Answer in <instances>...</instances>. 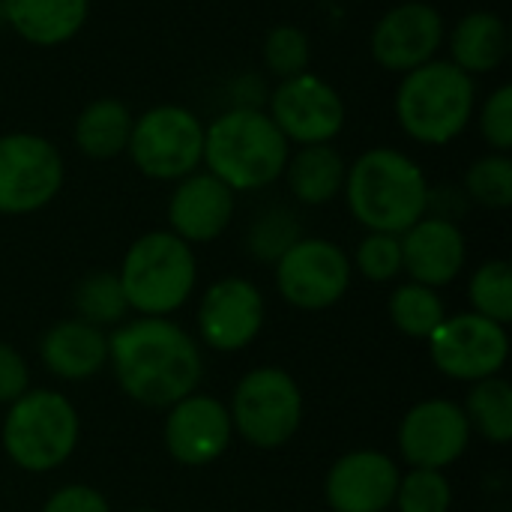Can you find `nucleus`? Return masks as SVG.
I'll use <instances>...</instances> for the list:
<instances>
[{
	"mask_svg": "<svg viewBox=\"0 0 512 512\" xmlns=\"http://www.w3.org/2000/svg\"><path fill=\"white\" fill-rule=\"evenodd\" d=\"M75 309L81 315L78 321H87L93 327L123 321V315L129 312V303L123 294L120 276L108 270H96L84 276L75 288Z\"/></svg>",
	"mask_w": 512,
	"mask_h": 512,
	"instance_id": "27",
	"label": "nucleus"
},
{
	"mask_svg": "<svg viewBox=\"0 0 512 512\" xmlns=\"http://www.w3.org/2000/svg\"><path fill=\"white\" fill-rule=\"evenodd\" d=\"M117 276L129 309L147 318H165L189 300L198 264L186 240L171 231H150L129 246Z\"/></svg>",
	"mask_w": 512,
	"mask_h": 512,
	"instance_id": "5",
	"label": "nucleus"
},
{
	"mask_svg": "<svg viewBox=\"0 0 512 512\" xmlns=\"http://www.w3.org/2000/svg\"><path fill=\"white\" fill-rule=\"evenodd\" d=\"M285 174L294 198L300 204L318 207L333 201L345 189L348 165L333 144H309L300 147L294 156H288Z\"/></svg>",
	"mask_w": 512,
	"mask_h": 512,
	"instance_id": "23",
	"label": "nucleus"
},
{
	"mask_svg": "<svg viewBox=\"0 0 512 512\" xmlns=\"http://www.w3.org/2000/svg\"><path fill=\"white\" fill-rule=\"evenodd\" d=\"M108 360L123 393L147 408H171L192 396L204 375L198 345L165 318H138L108 339Z\"/></svg>",
	"mask_w": 512,
	"mask_h": 512,
	"instance_id": "1",
	"label": "nucleus"
},
{
	"mask_svg": "<svg viewBox=\"0 0 512 512\" xmlns=\"http://www.w3.org/2000/svg\"><path fill=\"white\" fill-rule=\"evenodd\" d=\"M264 324V300L258 288L246 279H222L207 288L198 327L201 339L216 351H240L246 348Z\"/></svg>",
	"mask_w": 512,
	"mask_h": 512,
	"instance_id": "16",
	"label": "nucleus"
},
{
	"mask_svg": "<svg viewBox=\"0 0 512 512\" xmlns=\"http://www.w3.org/2000/svg\"><path fill=\"white\" fill-rule=\"evenodd\" d=\"M63 186L60 150L33 132L0 135V213H36L57 198Z\"/></svg>",
	"mask_w": 512,
	"mask_h": 512,
	"instance_id": "9",
	"label": "nucleus"
},
{
	"mask_svg": "<svg viewBox=\"0 0 512 512\" xmlns=\"http://www.w3.org/2000/svg\"><path fill=\"white\" fill-rule=\"evenodd\" d=\"M468 423L480 429L492 444H510L512 438V387L504 378L477 381L468 396Z\"/></svg>",
	"mask_w": 512,
	"mask_h": 512,
	"instance_id": "25",
	"label": "nucleus"
},
{
	"mask_svg": "<svg viewBox=\"0 0 512 512\" xmlns=\"http://www.w3.org/2000/svg\"><path fill=\"white\" fill-rule=\"evenodd\" d=\"M27 387H30L27 363L21 360L18 351L0 342V405H12L27 393Z\"/></svg>",
	"mask_w": 512,
	"mask_h": 512,
	"instance_id": "35",
	"label": "nucleus"
},
{
	"mask_svg": "<svg viewBox=\"0 0 512 512\" xmlns=\"http://www.w3.org/2000/svg\"><path fill=\"white\" fill-rule=\"evenodd\" d=\"M510 54V30L498 12H468L450 36V63L465 75H486L501 69Z\"/></svg>",
	"mask_w": 512,
	"mask_h": 512,
	"instance_id": "22",
	"label": "nucleus"
},
{
	"mask_svg": "<svg viewBox=\"0 0 512 512\" xmlns=\"http://www.w3.org/2000/svg\"><path fill=\"white\" fill-rule=\"evenodd\" d=\"M468 294H471L477 315L495 324L512 321V270L507 261H486L471 276Z\"/></svg>",
	"mask_w": 512,
	"mask_h": 512,
	"instance_id": "30",
	"label": "nucleus"
},
{
	"mask_svg": "<svg viewBox=\"0 0 512 512\" xmlns=\"http://www.w3.org/2000/svg\"><path fill=\"white\" fill-rule=\"evenodd\" d=\"M39 351L48 372L66 381L93 378L108 363V339L87 321H63L51 327Z\"/></svg>",
	"mask_w": 512,
	"mask_h": 512,
	"instance_id": "21",
	"label": "nucleus"
},
{
	"mask_svg": "<svg viewBox=\"0 0 512 512\" xmlns=\"http://www.w3.org/2000/svg\"><path fill=\"white\" fill-rule=\"evenodd\" d=\"M231 429V414L219 399L192 393L171 405L165 420V447L180 465L201 468L228 450Z\"/></svg>",
	"mask_w": 512,
	"mask_h": 512,
	"instance_id": "15",
	"label": "nucleus"
},
{
	"mask_svg": "<svg viewBox=\"0 0 512 512\" xmlns=\"http://www.w3.org/2000/svg\"><path fill=\"white\" fill-rule=\"evenodd\" d=\"M399 243L402 270H408L414 282L426 288L450 285L462 273L468 258L462 228L453 219L441 216H423L405 234H399Z\"/></svg>",
	"mask_w": 512,
	"mask_h": 512,
	"instance_id": "18",
	"label": "nucleus"
},
{
	"mask_svg": "<svg viewBox=\"0 0 512 512\" xmlns=\"http://www.w3.org/2000/svg\"><path fill=\"white\" fill-rule=\"evenodd\" d=\"M228 414L231 426H237L249 444L276 450L297 435L303 423V396L285 369L264 366L237 384Z\"/></svg>",
	"mask_w": 512,
	"mask_h": 512,
	"instance_id": "8",
	"label": "nucleus"
},
{
	"mask_svg": "<svg viewBox=\"0 0 512 512\" xmlns=\"http://www.w3.org/2000/svg\"><path fill=\"white\" fill-rule=\"evenodd\" d=\"M309 57H312L309 36L294 24H279L264 39V66L282 81L309 72Z\"/></svg>",
	"mask_w": 512,
	"mask_h": 512,
	"instance_id": "32",
	"label": "nucleus"
},
{
	"mask_svg": "<svg viewBox=\"0 0 512 512\" xmlns=\"http://www.w3.org/2000/svg\"><path fill=\"white\" fill-rule=\"evenodd\" d=\"M291 144L264 108H228L204 126V165L231 192H255L285 174Z\"/></svg>",
	"mask_w": 512,
	"mask_h": 512,
	"instance_id": "3",
	"label": "nucleus"
},
{
	"mask_svg": "<svg viewBox=\"0 0 512 512\" xmlns=\"http://www.w3.org/2000/svg\"><path fill=\"white\" fill-rule=\"evenodd\" d=\"M351 285L348 255L321 237H300L276 261V288L297 309H327L345 297Z\"/></svg>",
	"mask_w": 512,
	"mask_h": 512,
	"instance_id": "11",
	"label": "nucleus"
},
{
	"mask_svg": "<svg viewBox=\"0 0 512 512\" xmlns=\"http://www.w3.org/2000/svg\"><path fill=\"white\" fill-rule=\"evenodd\" d=\"M231 108H261L267 102V87L258 75H240L231 84Z\"/></svg>",
	"mask_w": 512,
	"mask_h": 512,
	"instance_id": "37",
	"label": "nucleus"
},
{
	"mask_svg": "<svg viewBox=\"0 0 512 512\" xmlns=\"http://www.w3.org/2000/svg\"><path fill=\"white\" fill-rule=\"evenodd\" d=\"M432 363L456 381H486L495 378L507 357L510 339L504 324H495L477 312L444 318V324L429 336Z\"/></svg>",
	"mask_w": 512,
	"mask_h": 512,
	"instance_id": "12",
	"label": "nucleus"
},
{
	"mask_svg": "<svg viewBox=\"0 0 512 512\" xmlns=\"http://www.w3.org/2000/svg\"><path fill=\"white\" fill-rule=\"evenodd\" d=\"M390 318L405 336L429 339L444 324L447 315H444V303L435 294V288L411 282V285L396 288V294L390 297Z\"/></svg>",
	"mask_w": 512,
	"mask_h": 512,
	"instance_id": "26",
	"label": "nucleus"
},
{
	"mask_svg": "<svg viewBox=\"0 0 512 512\" xmlns=\"http://www.w3.org/2000/svg\"><path fill=\"white\" fill-rule=\"evenodd\" d=\"M234 216V192L210 171H192L177 180L168 201V225L186 243L216 240Z\"/></svg>",
	"mask_w": 512,
	"mask_h": 512,
	"instance_id": "19",
	"label": "nucleus"
},
{
	"mask_svg": "<svg viewBox=\"0 0 512 512\" xmlns=\"http://www.w3.org/2000/svg\"><path fill=\"white\" fill-rule=\"evenodd\" d=\"M477 105V84L450 60H429L405 72L396 90V117L408 138L426 147L456 141Z\"/></svg>",
	"mask_w": 512,
	"mask_h": 512,
	"instance_id": "4",
	"label": "nucleus"
},
{
	"mask_svg": "<svg viewBox=\"0 0 512 512\" xmlns=\"http://www.w3.org/2000/svg\"><path fill=\"white\" fill-rule=\"evenodd\" d=\"M126 150L144 177L183 180L204 162V123L183 105L147 108L132 120Z\"/></svg>",
	"mask_w": 512,
	"mask_h": 512,
	"instance_id": "7",
	"label": "nucleus"
},
{
	"mask_svg": "<svg viewBox=\"0 0 512 512\" xmlns=\"http://www.w3.org/2000/svg\"><path fill=\"white\" fill-rule=\"evenodd\" d=\"M42 512H111L108 501L90 486H66L54 492Z\"/></svg>",
	"mask_w": 512,
	"mask_h": 512,
	"instance_id": "36",
	"label": "nucleus"
},
{
	"mask_svg": "<svg viewBox=\"0 0 512 512\" xmlns=\"http://www.w3.org/2000/svg\"><path fill=\"white\" fill-rule=\"evenodd\" d=\"M135 512H156V510H135Z\"/></svg>",
	"mask_w": 512,
	"mask_h": 512,
	"instance_id": "38",
	"label": "nucleus"
},
{
	"mask_svg": "<svg viewBox=\"0 0 512 512\" xmlns=\"http://www.w3.org/2000/svg\"><path fill=\"white\" fill-rule=\"evenodd\" d=\"M393 504L399 512H450L453 489L441 471L414 468L405 480H399Z\"/></svg>",
	"mask_w": 512,
	"mask_h": 512,
	"instance_id": "31",
	"label": "nucleus"
},
{
	"mask_svg": "<svg viewBox=\"0 0 512 512\" xmlns=\"http://www.w3.org/2000/svg\"><path fill=\"white\" fill-rule=\"evenodd\" d=\"M465 192L471 201L489 210H507L512 204V159L507 153L480 156L465 174Z\"/></svg>",
	"mask_w": 512,
	"mask_h": 512,
	"instance_id": "28",
	"label": "nucleus"
},
{
	"mask_svg": "<svg viewBox=\"0 0 512 512\" xmlns=\"http://www.w3.org/2000/svg\"><path fill=\"white\" fill-rule=\"evenodd\" d=\"M345 198L354 219L381 234H405L429 213L423 168L393 147H375L348 165Z\"/></svg>",
	"mask_w": 512,
	"mask_h": 512,
	"instance_id": "2",
	"label": "nucleus"
},
{
	"mask_svg": "<svg viewBox=\"0 0 512 512\" xmlns=\"http://www.w3.org/2000/svg\"><path fill=\"white\" fill-rule=\"evenodd\" d=\"M132 120L120 99H93L75 120V147L90 159H114L129 144Z\"/></svg>",
	"mask_w": 512,
	"mask_h": 512,
	"instance_id": "24",
	"label": "nucleus"
},
{
	"mask_svg": "<svg viewBox=\"0 0 512 512\" xmlns=\"http://www.w3.org/2000/svg\"><path fill=\"white\" fill-rule=\"evenodd\" d=\"M468 441L471 423L465 411L447 399L420 402L399 426V450L414 468L444 471L468 450Z\"/></svg>",
	"mask_w": 512,
	"mask_h": 512,
	"instance_id": "14",
	"label": "nucleus"
},
{
	"mask_svg": "<svg viewBox=\"0 0 512 512\" xmlns=\"http://www.w3.org/2000/svg\"><path fill=\"white\" fill-rule=\"evenodd\" d=\"M399 468L378 450L342 456L327 474V504L333 512H387L396 501Z\"/></svg>",
	"mask_w": 512,
	"mask_h": 512,
	"instance_id": "17",
	"label": "nucleus"
},
{
	"mask_svg": "<svg viewBox=\"0 0 512 512\" xmlns=\"http://www.w3.org/2000/svg\"><path fill=\"white\" fill-rule=\"evenodd\" d=\"M90 0H0V18L30 45L69 42L87 21Z\"/></svg>",
	"mask_w": 512,
	"mask_h": 512,
	"instance_id": "20",
	"label": "nucleus"
},
{
	"mask_svg": "<svg viewBox=\"0 0 512 512\" xmlns=\"http://www.w3.org/2000/svg\"><path fill=\"white\" fill-rule=\"evenodd\" d=\"M444 45V15L423 0H408L393 6L378 18L369 36L372 57L387 72H411L429 60Z\"/></svg>",
	"mask_w": 512,
	"mask_h": 512,
	"instance_id": "13",
	"label": "nucleus"
},
{
	"mask_svg": "<svg viewBox=\"0 0 512 512\" xmlns=\"http://www.w3.org/2000/svg\"><path fill=\"white\" fill-rule=\"evenodd\" d=\"M300 237V219L288 207H270L252 222L246 246L258 261L276 264Z\"/></svg>",
	"mask_w": 512,
	"mask_h": 512,
	"instance_id": "29",
	"label": "nucleus"
},
{
	"mask_svg": "<svg viewBox=\"0 0 512 512\" xmlns=\"http://www.w3.org/2000/svg\"><path fill=\"white\" fill-rule=\"evenodd\" d=\"M357 270L369 282H390L402 273V243L399 234L369 231V237L357 246Z\"/></svg>",
	"mask_w": 512,
	"mask_h": 512,
	"instance_id": "33",
	"label": "nucleus"
},
{
	"mask_svg": "<svg viewBox=\"0 0 512 512\" xmlns=\"http://www.w3.org/2000/svg\"><path fill=\"white\" fill-rule=\"evenodd\" d=\"M78 444V414L72 402L54 390H27L9 405L3 423V450L33 474L63 465Z\"/></svg>",
	"mask_w": 512,
	"mask_h": 512,
	"instance_id": "6",
	"label": "nucleus"
},
{
	"mask_svg": "<svg viewBox=\"0 0 512 512\" xmlns=\"http://www.w3.org/2000/svg\"><path fill=\"white\" fill-rule=\"evenodd\" d=\"M270 120L279 126L288 144H330L345 129V102L333 84L312 72L279 81L270 93Z\"/></svg>",
	"mask_w": 512,
	"mask_h": 512,
	"instance_id": "10",
	"label": "nucleus"
},
{
	"mask_svg": "<svg viewBox=\"0 0 512 512\" xmlns=\"http://www.w3.org/2000/svg\"><path fill=\"white\" fill-rule=\"evenodd\" d=\"M480 132L495 153L512 150V87L501 84L480 108Z\"/></svg>",
	"mask_w": 512,
	"mask_h": 512,
	"instance_id": "34",
	"label": "nucleus"
}]
</instances>
